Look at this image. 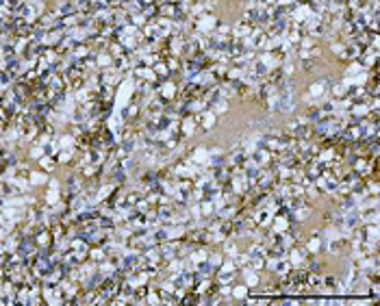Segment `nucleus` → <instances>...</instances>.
<instances>
[{
    "instance_id": "f257e3e1",
    "label": "nucleus",
    "mask_w": 380,
    "mask_h": 306,
    "mask_svg": "<svg viewBox=\"0 0 380 306\" xmlns=\"http://www.w3.org/2000/svg\"><path fill=\"white\" fill-rule=\"evenodd\" d=\"M4 122H7V115H4V109H0V128L4 126Z\"/></svg>"
}]
</instances>
